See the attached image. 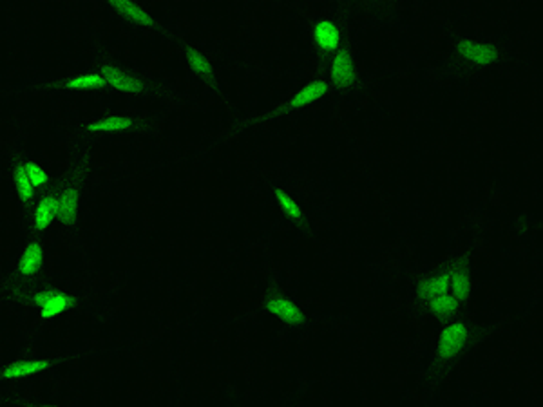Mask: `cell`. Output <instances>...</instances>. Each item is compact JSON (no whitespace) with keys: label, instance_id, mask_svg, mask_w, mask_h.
Instances as JSON below:
<instances>
[{"label":"cell","instance_id":"obj_1","mask_svg":"<svg viewBox=\"0 0 543 407\" xmlns=\"http://www.w3.org/2000/svg\"><path fill=\"white\" fill-rule=\"evenodd\" d=\"M422 297L427 308L431 309L436 317H449L458 309V300L454 299L451 288H449L448 273H440V275L424 281Z\"/></svg>","mask_w":543,"mask_h":407},{"label":"cell","instance_id":"obj_2","mask_svg":"<svg viewBox=\"0 0 543 407\" xmlns=\"http://www.w3.org/2000/svg\"><path fill=\"white\" fill-rule=\"evenodd\" d=\"M467 340V328L464 326L462 323H453L449 324L448 328L442 330L438 339V357L444 360V362H449V360H453L458 353H460V349L464 348Z\"/></svg>","mask_w":543,"mask_h":407},{"label":"cell","instance_id":"obj_3","mask_svg":"<svg viewBox=\"0 0 543 407\" xmlns=\"http://www.w3.org/2000/svg\"><path fill=\"white\" fill-rule=\"evenodd\" d=\"M35 305L40 308L42 318H53L62 315L72 306V299L62 291H40L35 295Z\"/></svg>","mask_w":543,"mask_h":407},{"label":"cell","instance_id":"obj_4","mask_svg":"<svg viewBox=\"0 0 543 407\" xmlns=\"http://www.w3.org/2000/svg\"><path fill=\"white\" fill-rule=\"evenodd\" d=\"M266 309L274 317L281 318L283 323L290 324V326H299L303 324L305 317H303L301 308L293 302V300L286 299V297H272L266 302Z\"/></svg>","mask_w":543,"mask_h":407},{"label":"cell","instance_id":"obj_5","mask_svg":"<svg viewBox=\"0 0 543 407\" xmlns=\"http://www.w3.org/2000/svg\"><path fill=\"white\" fill-rule=\"evenodd\" d=\"M314 40L323 53H333L341 45V29L332 20H321L314 27Z\"/></svg>","mask_w":543,"mask_h":407},{"label":"cell","instance_id":"obj_6","mask_svg":"<svg viewBox=\"0 0 543 407\" xmlns=\"http://www.w3.org/2000/svg\"><path fill=\"white\" fill-rule=\"evenodd\" d=\"M458 49H460L464 59H467L473 63H478V66H489V63H493L494 60H496V56H498L496 49H493L491 45L475 40L462 42V44L458 45Z\"/></svg>","mask_w":543,"mask_h":407},{"label":"cell","instance_id":"obj_7","mask_svg":"<svg viewBox=\"0 0 543 407\" xmlns=\"http://www.w3.org/2000/svg\"><path fill=\"white\" fill-rule=\"evenodd\" d=\"M330 77L333 78V82L339 85H350L355 80V66L351 56L346 51L337 53V56L333 59L332 66H330Z\"/></svg>","mask_w":543,"mask_h":407},{"label":"cell","instance_id":"obj_8","mask_svg":"<svg viewBox=\"0 0 543 407\" xmlns=\"http://www.w3.org/2000/svg\"><path fill=\"white\" fill-rule=\"evenodd\" d=\"M328 93V85L326 82L323 80H317V82H312V84L305 85L299 93L296 94L292 98V102H290V107L297 109V107H305V105H310V103L317 102V100H321L324 96V94Z\"/></svg>","mask_w":543,"mask_h":407},{"label":"cell","instance_id":"obj_9","mask_svg":"<svg viewBox=\"0 0 543 407\" xmlns=\"http://www.w3.org/2000/svg\"><path fill=\"white\" fill-rule=\"evenodd\" d=\"M102 77L105 78V84L112 85L114 89L123 91V93H139L142 89V85L136 78L129 77L123 71L116 68H104V75Z\"/></svg>","mask_w":543,"mask_h":407},{"label":"cell","instance_id":"obj_10","mask_svg":"<svg viewBox=\"0 0 543 407\" xmlns=\"http://www.w3.org/2000/svg\"><path fill=\"white\" fill-rule=\"evenodd\" d=\"M448 282L449 288H451V293H453V297L458 302L467 300V297L471 293V281L467 277L466 270L460 268V266H454V268L449 270Z\"/></svg>","mask_w":543,"mask_h":407},{"label":"cell","instance_id":"obj_11","mask_svg":"<svg viewBox=\"0 0 543 407\" xmlns=\"http://www.w3.org/2000/svg\"><path fill=\"white\" fill-rule=\"evenodd\" d=\"M42 257H44V248L38 243H29L24 250L22 259H20V272L27 277L35 275L40 270Z\"/></svg>","mask_w":543,"mask_h":407},{"label":"cell","instance_id":"obj_12","mask_svg":"<svg viewBox=\"0 0 543 407\" xmlns=\"http://www.w3.org/2000/svg\"><path fill=\"white\" fill-rule=\"evenodd\" d=\"M49 366L51 362H47V360H24V362L11 364L9 367H6L4 376L6 378H20V376L36 375V373L44 371Z\"/></svg>","mask_w":543,"mask_h":407},{"label":"cell","instance_id":"obj_13","mask_svg":"<svg viewBox=\"0 0 543 407\" xmlns=\"http://www.w3.org/2000/svg\"><path fill=\"white\" fill-rule=\"evenodd\" d=\"M56 208H59V199L54 197H45L40 205L36 206L35 210V226L38 230H45L53 223L54 215H56Z\"/></svg>","mask_w":543,"mask_h":407},{"label":"cell","instance_id":"obj_14","mask_svg":"<svg viewBox=\"0 0 543 407\" xmlns=\"http://www.w3.org/2000/svg\"><path fill=\"white\" fill-rule=\"evenodd\" d=\"M56 212H59L60 220H62L63 223H72V221L77 220L78 196H77V192L72 190V188H68V190H66V192L60 196L59 208H56Z\"/></svg>","mask_w":543,"mask_h":407},{"label":"cell","instance_id":"obj_15","mask_svg":"<svg viewBox=\"0 0 543 407\" xmlns=\"http://www.w3.org/2000/svg\"><path fill=\"white\" fill-rule=\"evenodd\" d=\"M112 4H114L116 9H120L125 17H129L130 20H135L136 24H139V26H153L151 17L145 13L144 9H139L138 6L132 4V2H121V0H118V2H112Z\"/></svg>","mask_w":543,"mask_h":407},{"label":"cell","instance_id":"obj_16","mask_svg":"<svg viewBox=\"0 0 543 407\" xmlns=\"http://www.w3.org/2000/svg\"><path fill=\"white\" fill-rule=\"evenodd\" d=\"M132 125V121L125 116H109L104 120H98L95 123H91L89 129L95 132H102V130H125Z\"/></svg>","mask_w":543,"mask_h":407},{"label":"cell","instance_id":"obj_17","mask_svg":"<svg viewBox=\"0 0 543 407\" xmlns=\"http://www.w3.org/2000/svg\"><path fill=\"white\" fill-rule=\"evenodd\" d=\"M275 197H277V203H279V206H281V210H283L284 214L290 217V220H293V221L301 220V215H303L301 206L297 205V201L293 199L292 196H290V194L283 192V190H277Z\"/></svg>","mask_w":543,"mask_h":407},{"label":"cell","instance_id":"obj_18","mask_svg":"<svg viewBox=\"0 0 543 407\" xmlns=\"http://www.w3.org/2000/svg\"><path fill=\"white\" fill-rule=\"evenodd\" d=\"M105 85V78L102 75H80L68 82L69 89H91V87H102Z\"/></svg>","mask_w":543,"mask_h":407},{"label":"cell","instance_id":"obj_19","mask_svg":"<svg viewBox=\"0 0 543 407\" xmlns=\"http://www.w3.org/2000/svg\"><path fill=\"white\" fill-rule=\"evenodd\" d=\"M187 59H189V63L192 66V69L196 72H199L201 77H208L212 78V68H211V63H208V60L203 56L201 53H198V51H187Z\"/></svg>","mask_w":543,"mask_h":407},{"label":"cell","instance_id":"obj_20","mask_svg":"<svg viewBox=\"0 0 543 407\" xmlns=\"http://www.w3.org/2000/svg\"><path fill=\"white\" fill-rule=\"evenodd\" d=\"M15 179H17L18 194H20V197H22L24 201H29V199H33V196H35V190H33V188L35 187H33L31 181H29V178H27L26 169H24V167H18Z\"/></svg>","mask_w":543,"mask_h":407},{"label":"cell","instance_id":"obj_21","mask_svg":"<svg viewBox=\"0 0 543 407\" xmlns=\"http://www.w3.org/2000/svg\"><path fill=\"white\" fill-rule=\"evenodd\" d=\"M26 174L31 181L33 187H42V185L47 183V174H45V170L42 169L40 165H36V163H27L26 167Z\"/></svg>","mask_w":543,"mask_h":407},{"label":"cell","instance_id":"obj_22","mask_svg":"<svg viewBox=\"0 0 543 407\" xmlns=\"http://www.w3.org/2000/svg\"><path fill=\"white\" fill-rule=\"evenodd\" d=\"M45 407H51V406H45Z\"/></svg>","mask_w":543,"mask_h":407}]
</instances>
